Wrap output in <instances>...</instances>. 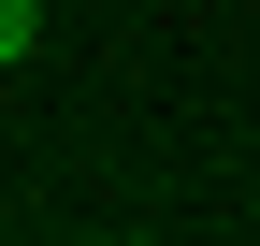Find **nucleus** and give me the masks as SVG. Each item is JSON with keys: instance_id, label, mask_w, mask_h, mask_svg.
I'll use <instances>...</instances> for the list:
<instances>
[{"instance_id": "1", "label": "nucleus", "mask_w": 260, "mask_h": 246, "mask_svg": "<svg viewBox=\"0 0 260 246\" xmlns=\"http://www.w3.org/2000/svg\"><path fill=\"white\" fill-rule=\"evenodd\" d=\"M29 44H44V0H0V73H15Z\"/></svg>"}]
</instances>
